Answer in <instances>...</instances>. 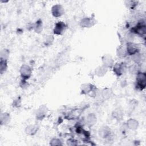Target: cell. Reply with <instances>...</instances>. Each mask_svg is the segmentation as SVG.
<instances>
[{"instance_id":"1","label":"cell","mask_w":146,"mask_h":146,"mask_svg":"<svg viewBox=\"0 0 146 146\" xmlns=\"http://www.w3.org/2000/svg\"><path fill=\"white\" fill-rule=\"evenodd\" d=\"M136 87L140 90L145 88L146 85V75L144 72H139L136 74Z\"/></svg>"},{"instance_id":"2","label":"cell","mask_w":146,"mask_h":146,"mask_svg":"<svg viewBox=\"0 0 146 146\" xmlns=\"http://www.w3.org/2000/svg\"><path fill=\"white\" fill-rule=\"evenodd\" d=\"M132 33H135L140 36L144 35L146 33V26L144 22L140 21L137 25L132 29Z\"/></svg>"},{"instance_id":"3","label":"cell","mask_w":146,"mask_h":146,"mask_svg":"<svg viewBox=\"0 0 146 146\" xmlns=\"http://www.w3.org/2000/svg\"><path fill=\"white\" fill-rule=\"evenodd\" d=\"M125 49L127 51V55L128 54L131 56L139 52V48L138 45L132 42H127Z\"/></svg>"},{"instance_id":"4","label":"cell","mask_w":146,"mask_h":146,"mask_svg":"<svg viewBox=\"0 0 146 146\" xmlns=\"http://www.w3.org/2000/svg\"><path fill=\"white\" fill-rule=\"evenodd\" d=\"M32 73L31 68L27 64H23L20 68V74L22 78L25 80L29 79Z\"/></svg>"},{"instance_id":"5","label":"cell","mask_w":146,"mask_h":146,"mask_svg":"<svg viewBox=\"0 0 146 146\" xmlns=\"http://www.w3.org/2000/svg\"><path fill=\"white\" fill-rule=\"evenodd\" d=\"M67 29L66 25L62 21H59L55 25L54 29V33L56 35H62L64 33Z\"/></svg>"},{"instance_id":"6","label":"cell","mask_w":146,"mask_h":146,"mask_svg":"<svg viewBox=\"0 0 146 146\" xmlns=\"http://www.w3.org/2000/svg\"><path fill=\"white\" fill-rule=\"evenodd\" d=\"M64 13V10L63 6L59 4L54 5L51 8V14L56 18L60 17Z\"/></svg>"},{"instance_id":"7","label":"cell","mask_w":146,"mask_h":146,"mask_svg":"<svg viewBox=\"0 0 146 146\" xmlns=\"http://www.w3.org/2000/svg\"><path fill=\"white\" fill-rule=\"evenodd\" d=\"M125 64L124 63H117L113 65V71L117 76L122 75L125 70Z\"/></svg>"},{"instance_id":"8","label":"cell","mask_w":146,"mask_h":146,"mask_svg":"<svg viewBox=\"0 0 146 146\" xmlns=\"http://www.w3.org/2000/svg\"><path fill=\"white\" fill-rule=\"evenodd\" d=\"M102 61L103 65L108 67H112L114 65V60L112 56L110 55H105L102 58Z\"/></svg>"},{"instance_id":"9","label":"cell","mask_w":146,"mask_h":146,"mask_svg":"<svg viewBox=\"0 0 146 146\" xmlns=\"http://www.w3.org/2000/svg\"><path fill=\"white\" fill-rule=\"evenodd\" d=\"M47 112V109L45 106H40L36 113V117L38 120H42L46 116Z\"/></svg>"},{"instance_id":"10","label":"cell","mask_w":146,"mask_h":146,"mask_svg":"<svg viewBox=\"0 0 146 146\" xmlns=\"http://www.w3.org/2000/svg\"><path fill=\"white\" fill-rule=\"evenodd\" d=\"M95 23L94 19L92 18H84L80 21V25L82 27H90Z\"/></svg>"},{"instance_id":"11","label":"cell","mask_w":146,"mask_h":146,"mask_svg":"<svg viewBox=\"0 0 146 146\" xmlns=\"http://www.w3.org/2000/svg\"><path fill=\"white\" fill-rule=\"evenodd\" d=\"M110 129L107 127H103L99 129V135L102 138H107L110 135Z\"/></svg>"},{"instance_id":"12","label":"cell","mask_w":146,"mask_h":146,"mask_svg":"<svg viewBox=\"0 0 146 146\" xmlns=\"http://www.w3.org/2000/svg\"><path fill=\"white\" fill-rule=\"evenodd\" d=\"M38 130V127L35 124H31L28 125L25 129L26 133L30 135H33L36 133Z\"/></svg>"},{"instance_id":"13","label":"cell","mask_w":146,"mask_h":146,"mask_svg":"<svg viewBox=\"0 0 146 146\" xmlns=\"http://www.w3.org/2000/svg\"><path fill=\"white\" fill-rule=\"evenodd\" d=\"M127 127L132 130H135L137 129L139 126L138 121L133 119H130L127 121Z\"/></svg>"},{"instance_id":"14","label":"cell","mask_w":146,"mask_h":146,"mask_svg":"<svg viewBox=\"0 0 146 146\" xmlns=\"http://www.w3.org/2000/svg\"><path fill=\"white\" fill-rule=\"evenodd\" d=\"M107 68H108L104 65L99 66L95 70V74H96L97 76H98L99 77L103 76L107 72Z\"/></svg>"},{"instance_id":"15","label":"cell","mask_w":146,"mask_h":146,"mask_svg":"<svg viewBox=\"0 0 146 146\" xmlns=\"http://www.w3.org/2000/svg\"><path fill=\"white\" fill-rule=\"evenodd\" d=\"M10 116L9 113L4 112L1 115V123L2 125H6L10 122Z\"/></svg>"},{"instance_id":"16","label":"cell","mask_w":146,"mask_h":146,"mask_svg":"<svg viewBox=\"0 0 146 146\" xmlns=\"http://www.w3.org/2000/svg\"><path fill=\"white\" fill-rule=\"evenodd\" d=\"M87 122L89 126L94 125L96 122V117L94 113H90L87 116Z\"/></svg>"},{"instance_id":"17","label":"cell","mask_w":146,"mask_h":146,"mask_svg":"<svg viewBox=\"0 0 146 146\" xmlns=\"http://www.w3.org/2000/svg\"><path fill=\"white\" fill-rule=\"evenodd\" d=\"M116 54L117 56L121 58H125L127 55L126 49L123 47H120L117 48L116 51Z\"/></svg>"},{"instance_id":"18","label":"cell","mask_w":146,"mask_h":146,"mask_svg":"<svg viewBox=\"0 0 146 146\" xmlns=\"http://www.w3.org/2000/svg\"><path fill=\"white\" fill-rule=\"evenodd\" d=\"M42 29H43V24H42V21L40 20L37 21L34 25V31L37 33H39L42 31Z\"/></svg>"},{"instance_id":"19","label":"cell","mask_w":146,"mask_h":146,"mask_svg":"<svg viewBox=\"0 0 146 146\" xmlns=\"http://www.w3.org/2000/svg\"><path fill=\"white\" fill-rule=\"evenodd\" d=\"M132 60L134 62V63L135 64H139L141 62L142 55H141V54L139 52H137V53L135 54L134 55H132Z\"/></svg>"},{"instance_id":"20","label":"cell","mask_w":146,"mask_h":146,"mask_svg":"<svg viewBox=\"0 0 146 146\" xmlns=\"http://www.w3.org/2000/svg\"><path fill=\"white\" fill-rule=\"evenodd\" d=\"M92 84H88V83H86V84H84L82 86V92L83 94H88L90 92H91V91L92 90Z\"/></svg>"},{"instance_id":"21","label":"cell","mask_w":146,"mask_h":146,"mask_svg":"<svg viewBox=\"0 0 146 146\" xmlns=\"http://www.w3.org/2000/svg\"><path fill=\"white\" fill-rule=\"evenodd\" d=\"M9 56V51L6 49H3L1 52V60H7Z\"/></svg>"},{"instance_id":"22","label":"cell","mask_w":146,"mask_h":146,"mask_svg":"<svg viewBox=\"0 0 146 146\" xmlns=\"http://www.w3.org/2000/svg\"><path fill=\"white\" fill-rule=\"evenodd\" d=\"M7 68V60H1L0 62V71L1 73L3 74L6 71Z\"/></svg>"},{"instance_id":"23","label":"cell","mask_w":146,"mask_h":146,"mask_svg":"<svg viewBox=\"0 0 146 146\" xmlns=\"http://www.w3.org/2000/svg\"><path fill=\"white\" fill-rule=\"evenodd\" d=\"M129 72L133 74H137L139 72H140L139 65L137 64H135H135L132 65L129 67Z\"/></svg>"},{"instance_id":"24","label":"cell","mask_w":146,"mask_h":146,"mask_svg":"<svg viewBox=\"0 0 146 146\" xmlns=\"http://www.w3.org/2000/svg\"><path fill=\"white\" fill-rule=\"evenodd\" d=\"M137 5V2L135 1H131L127 2V6L131 9H133L136 7Z\"/></svg>"},{"instance_id":"25","label":"cell","mask_w":146,"mask_h":146,"mask_svg":"<svg viewBox=\"0 0 146 146\" xmlns=\"http://www.w3.org/2000/svg\"><path fill=\"white\" fill-rule=\"evenodd\" d=\"M102 95L105 99L109 98L111 95V91L110 90V89H106L104 90L102 93Z\"/></svg>"},{"instance_id":"26","label":"cell","mask_w":146,"mask_h":146,"mask_svg":"<svg viewBox=\"0 0 146 146\" xmlns=\"http://www.w3.org/2000/svg\"><path fill=\"white\" fill-rule=\"evenodd\" d=\"M50 144L51 145H62V143L59 139L55 138L51 140Z\"/></svg>"},{"instance_id":"27","label":"cell","mask_w":146,"mask_h":146,"mask_svg":"<svg viewBox=\"0 0 146 146\" xmlns=\"http://www.w3.org/2000/svg\"><path fill=\"white\" fill-rule=\"evenodd\" d=\"M67 143L69 145H75L77 144V143H76V140H75L74 139H68L67 141Z\"/></svg>"}]
</instances>
